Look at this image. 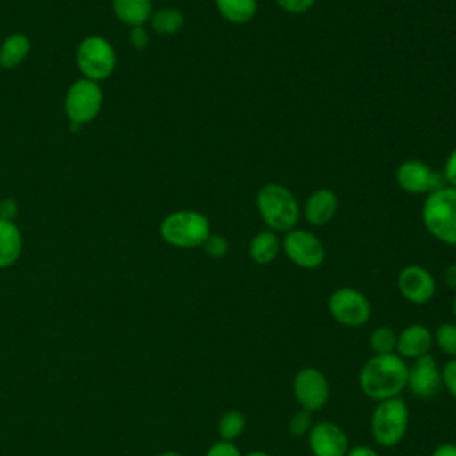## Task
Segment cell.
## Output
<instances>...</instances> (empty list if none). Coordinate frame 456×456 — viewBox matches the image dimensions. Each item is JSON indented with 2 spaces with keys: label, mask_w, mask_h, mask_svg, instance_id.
<instances>
[{
  "label": "cell",
  "mask_w": 456,
  "mask_h": 456,
  "mask_svg": "<svg viewBox=\"0 0 456 456\" xmlns=\"http://www.w3.org/2000/svg\"><path fill=\"white\" fill-rule=\"evenodd\" d=\"M210 235L207 216L198 210H176L160 223V237L175 248H198Z\"/></svg>",
  "instance_id": "cell-5"
},
{
  "label": "cell",
  "mask_w": 456,
  "mask_h": 456,
  "mask_svg": "<svg viewBox=\"0 0 456 456\" xmlns=\"http://www.w3.org/2000/svg\"><path fill=\"white\" fill-rule=\"evenodd\" d=\"M397 183L410 194H429L440 185V176L420 160H406L397 167Z\"/></svg>",
  "instance_id": "cell-14"
},
{
  "label": "cell",
  "mask_w": 456,
  "mask_h": 456,
  "mask_svg": "<svg viewBox=\"0 0 456 456\" xmlns=\"http://www.w3.org/2000/svg\"><path fill=\"white\" fill-rule=\"evenodd\" d=\"M314 426V420H312V413L306 411V410H299L296 411L290 420H289V433L296 438H301V436H306L308 431L312 429Z\"/></svg>",
  "instance_id": "cell-26"
},
{
  "label": "cell",
  "mask_w": 456,
  "mask_h": 456,
  "mask_svg": "<svg viewBox=\"0 0 456 456\" xmlns=\"http://www.w3.org/2000/svg\"><path fill=\"white\" fill-rule=\"evenodd\" d=\"M23 251V237L14 221L0 219V269L14 265Z\"/></svg>",
  "instance_id": "cell-18"
},
{
  "label": "cell",
  "mask_w": 456,
  "mask_h": 456,
  "mask_svg": "<svg viewBox=\"0 0 456 456\" xmlns=\"http://www.w3.org/2000/svg\"><path fill=\"white\" fill-rule=\"evenodd\" d=\"M201 248L212 258H223V256H226L228 249H230L228 240L223 235H219V233H210L205 239V242L201 244Z\"/></svg>",
  "instance_id": "cell-27"
},
{
  "label": "cell",
  "mask_w": 456,
  "mask_h": 456,
  "mask_svg": "<svg viewBox=\"0 0 456 456\" xmlns=\"http://www.w3.org/2000/svg\"><path fill=\"white\" fill-rule=\"evenodd\" d=\"M256 208L271 232H289L299 221V205L294 194L280 183H267L256 194Z\"/></svg>",
  "instance_id": "cell-2"
},
{
  "label": "cell",
  "mask_w": 456,
  "mask_h": 456,
  "mask_svg": "<svg viewBox=\"0 0 456 456\" xmlns=\"http://www.w3.org/2000/svg\"><path fill=\"white\" fill-rule=\"evenodd\" d=\"M452 314H454V319H456V296L452 299Z\"/></svg>",
  "instance_id": "cell-39"
},
{
  "label": "cell",
  "mask_w": 456,
  "mask_h": 456,
  "mask_svg": "<svg viewBox=\"0 0 456 456\" xmlns=\"http://www.w3.org/2000/svg\"><path fill=\"white\" fill-rule=\"evenodd\" d=\"M281 249L287 258L303 269H315L324 262V246L317 235L292 228L285 233Z\"/></svg>",
  "instance_id": "cell-10"
},
{
  "label": "cell",
  "mask_w": 456,
  "mask_h": 456,
  "mask_svg": "<svg viewBox=\"0 0 456 456\" xmlns=\"http://www.w3.org/2000/svg\"><path fill=\"white\" fill-rule=\"evenodd\" d=\"M442 387L456 399V358H449L442 367Z\"/></svg>",
  "instance_id": "cell-28"
},
{
  "label": "cell",
  "mask_w": 456,
  "mask_h": 456,
  "mask_svg": "<svg viewBox=\"0 0 456 456\" xmlns=\"http://www.w3.org/2000/svg\"><path fill=\"white\" fill-rule=\"evenodd\" d=\"M444 281L447 287H451L452 290H456V264H451L445 271H444Z\"/></svg>",
  "instance_id": "cell-36"
},
{
  "label": "cell",
  "mask_w": 456,
  "mask_h": 456,
  "mask_svg": "<svg viewBox=\"0 0 456 456\" xmlns=\"http://www.w3.org/2000/svg\"><path fill=\"white\" fill-rule=\"evenodd\" d=\"M244 456H271V454L265 452V451H251V452H248Z\"/></svg>",
  "instance_id": "cell-38"
},
{
  "label": "cell",
  "mask_w": 456,
  "mask_h": 456,
  "mask_svg": "<svg viewBox=\"0 0 456 456\" xmlns=\"http://www.w3.org/2000/svg\"><path fill=\"white\" fill-rule=\"evenodd\" d=\"M183 14L176 7H162L155 11L150 18L151 30L157 32L159 36H173L182 30L183 27Z\"/></svg>",
  "instance_id": "cell-22"
},
{
  "label": "cell",
  "mask_w": 456,
  "mask_h": 456,
  "mask_svg": "<svg viewBox=\"0 0 456 456\" xmlns=\"http://www.w3.org/2000/svg\"><path fill=\"white\" fill-rule=\"evenodd\" d=\"M337 196L330 189H315L305 203V217L314 226L328 224L337 214Z\"/></svg>",
  "instance_id": "cell-16"
},
{
  "label": "cell",
  "mask_w": 456,
  "mask_h": 456,
  "mask_svg": "<svg viewBox=\"0 0 456 456\" xmlns=\"http://www.w3.org/2000/svg\"><path fill=\"white\" fill-rule=\"evenodd\" d=\"M408 381V363L397 353L374 354L360 369L358 385L363 395L379 403L401 397Z\"/></svg>",
  "instance_id": "cell-1"
},
{
  "label": "cell",
  "mask_w": 456,
  "mask_h": 456,
  "mask_svg": "<svg viewBox=\"0 0 456 456\" xmlns=\"http://www.w3.org/2000/svg\"><path fill=\"white\" fill-rule=\"evenodd\" d=\"M406 388L419 399L429 401L442 388V367L431 356H420L408 365V381Z\"/></svg>",
  "instance_id": "cell-11"
},
{
  "label": "cell",
  "mask_w": 456,
  "mask_h": 456,
  "mask_svg": "<svg viewBox=\"0 0 456 456\" xmlns=\"http://www.w3.org/2000/svg\"><path fill=\"white\" fill-rule=\"evenodd\" d=\"M433 331L426 326V324H410L406 328H403L397 333V346H395V353L403 358V360H417L420 356L429 354L431 347H433Z\"/></svg>",
  "instance_id": "cell-15"
},
{
  "label": "cell",
  "mask_w": 456,
  "mask_h": 456,
  "mask_svg": "<svg viewBox=\"0 0 456 456\" xmlns=\"http://www.w3.org/2000/svg\"><path fill=\"white\" fill-rule=\"evenodd\" d=\"M280 249H281V242H280L278 235L271 230H265V232H258L251 239L248 251L255 264L265 265V264H271L278 256Z\"/></svg>",
  "instance_id": "cell-20"
},
{
  "label": "cell",
  "mask_w": 456,
  "mask_h": 456,
  "mask_svg": "<svg viewBox=\"0 0 456 456\" xmlns=\"http://www.w3.org/2000/svg\"><path fill=\"white\" fill-rule=\"evenodd\" d=\"M216 7L224 20L242 25L253 20L256 12V0H216Z\"/></svg>",
  "instance_id": "cell-21"
},
{
  "label": "cell",
  "mask_w": 456,
  "mask_h": 456,
  "mask_svg": "<svg viewBox=\"0 0 456 456\" xmlns=\"http://www.w3.org/2000/svg\"><path fill=\"white\" fill-rule=\"evenodd\" d=\"M444 178L451 183V187L456 189V148L451 151V155H449L447 160H445Z\"/></svg>",
  "instance_id": "cell-32"
},
{
  "label": "cell",
  "mask_w": 456,
  "mask_h": 456,
  "mask_svg": "<svg viewBox=\"0 0 456 456\" xmlns=\"http://www.w3.org/2000/svg\"><path fill=\"white\" fill-rule=\"evenodd\" d=\"M397 289L401 296L411 305H426L433 299L436 292V283L433 274L417 264L406 265L397 276Z\"/></svg>",
  "instance_id": "cell-13"
},
{
  "label": "cell",
  "mask_w": 456,
  "mask_h": 456,
  "mask_svg": "<svg viewBox=\"0 0 456 456\" xmlns=\"http://www.w3.org/2000/svg\"><path fill=\"white\" fill-rule=\"evenodd\" d=\"M75 61L84 78H89L100 84L114 73L118 57L109 39H105L103 36L93 34L84 37L78 43Z\"/></svg>",
  "instance_id": "cell-6"
},
{
  "label": "cell",
  "mask_w": 456,
  "mask_h": 456,
  "mask_svg": "<svg viewBox=\"0 0 456 456\" xmlns=\"http://www.w3.org/2000/svg\"><path fill=\"white\" fill-rule=\"evenodd\" d=\"M369 346L374 354H390L395 353L397 333L390 326H378L370 331Z\"/></svg>",
  "instance_id": "cell-24"
},
{
  "label": "cell",
  "mask_w": 456,
  "mask_h": 456,
  "mask_svg": "<svg viewBox=\"0 0 456 456\" xmlns=\"http://www.w3.org/2000/svg\"><path fill=\"white\" fill-rule=\"evenodd\" d=\"M103 91L98 82L89 78L75 80L64 94V114L69 125L84 126L91 123L102 110Z\"/></svg>",
  "instance_id": "cell-7"
},
{
  "label": "cell",
  "mask_w": 456,
  "mask_h": 456,
  "mask_svg": "<svg viewBox=\"0 0 456 456\" xmlns=\"http://www.w3.org/2000/svg\"><path fill=\"white\" fill-rule=\"evenodd\" d=\"M431 456H456V444H451V442L438 444L431 451Z\"/></svg>",
  "instance_id": "cell-35"
},
{
  "label": "cell",
  "mask_w": 456,
  "mask_h": 456,
  "mask_svg": "<svg viewBox=\"0 0 456 456\" xmlns=\"http://www.w3.org/2000/svg\"><path fill=\"white\" fill-rule=\"evenodd\" d=\"M433 342L444 354L456 358V322H442L433 333Z\"/></svg>",
  "instance_id": "cell-25"
},
{
  "label": "cell",
  "mask_w": 456,
  "mask_h": 456,
  "mask_svg": "<svg viewBox=\"0 0 456 456\" xmlns=\"http://www.w3.org/2000/svg\"><path fill=\"white\" fill-rule=\"evenodd\" d=\"M278 7L290 14H303L310 11L315 4V0H276Z\"/></svg>",
  "instance_id": "cell-30"
},
{
  "label": "cell",
  "mask_w": 456,
  "mask_h": 456,
  "mask_svg": "<svg viewBox=\"0 0 456 456\" xmlns=\"http://www.w3.org/2000/svg\"><path fill=\"white\" fill-rule=\"evenodd\" d=\"M30 39L23 32L9 34L0 45V68L14 69L18 68L30 53Z\"/></svg>",
  "instance_id": "cell-19"
},
{
  "label": "cell",
  "mask_w": 456,
  "mask_h": 456,
  "mask_svg": "<svg viewBox=\"0 0 456 456\" xmlns=\"http://www.w3.org/2000/svg\"><path fill=\"white\" fill-rule=\"evenodd\" d=\"M410 424V410L404 399L392 397L376 403L370 415L372 440L385 449L395 447L406 436Z\"/></svg>",
  "instance_id": "cell-3"
},
{
  "label": "cell",
  "mask_w": 456,
  "mask_h": 456,
  "mask_svg": "<svg viewBox=\"0 0 456 456\" xmlns=\"http://www.w3.org/2000/svg\"><path fill=\"white\" fill-rule=\"evenodd\" d=\"M128 41L135 50H144L150 43V36H148L144 27H134V28H130Z\"/></svg>",
  "instance_id": "cell-31"
},
{
  "label": "cell",
  "mask_w": 456,
  "mask_h": 456,
  "mask_svg": "<svg viewBox=\"0 0 456 456\" xmlns=\"http://www.w3.org/2000/svg\"><path fill=\"white\" fill-rule=\"evenodd\" d=\"M159 456H185V454H182V452H178V451H164V452H160Z\"/></svg>",
  "instance_id": "cell-37"
},
{
  "label": "cell",
  "mask_w": 456,
  "mask_h": 456,
  "mask_svg": "<svg viewBox=\"0 0 456 456\" xmlns=\"http://www.w3.org/2000/svg\"><path fill=\"white\" fill-rule=\"evenodd\" d=\"M205 456H244L240 452V449L233 444V442H224V440H219L216 444H212Z\"/></svg>",
  "instance_id": "cell-29"
},
{
  "label": "cell",
  "mask_w": 456,
  "mask_h": 456,
  "mask_svg": "<svg viewBox=\"0 0 456 456\" xmlns=\"http://www.w3.org/2000/svg\"><path fill=\"white\" fill-rule=\"evenodd\" d=\"M328 312L338 324L360 328L369 322L372 308L363 292L353 287H340L328 297Z\"/></svg>",
  "instance_id": "cell-8"
},
{
  "label": "cell",
  "mask_w": 456,
  "mask_h": 456,
  "mask_svg": "<svg viewBox=\"0 0 456 456\" xmlns=\"http://www.w3.org/2000/svg\"><path fill=\"white\" fill-rule=\"evenodd\" d=\"M292 392L299 406L306 411H319L330 401V383L317 367H301L292 379Z\"/></svg>",
  "instance_id": "cell-9"
},
{
  "label": "cell",
  "mask_w": 456,
  "mask_h": 456,
  "mask_svg": "<svg viewBox=\"0 0 456 456\" xmlns=\"http://www.w3.org/2000/svg\"><path fill=\"white\" fill-rule=\"evenodd\" d=\"M422 221L435 239L456 246V189L449 185L429 192L422 207Z\"/></svg>",
  "instance_id": "cell-4"
},
{
  "label": "cell",
  "mask_w": 456,
  "mask_h": 456,
  "mask_svg": "<svg viewBox=\"0 0 456 456\" xmlns=\"http://www.w3.org/2000/svg\"><path fill=\"white\" fill-rule=\"evenodd\" d=\"M346 456H379V454L370 445H353L347 449Z\"/></svg>",
  "instance_id": "cell-34"
},
{
  "label": "cell",
  "mask_w": 456,
  "mask_h": 456,
  "mask_svg": "<svg viewBox=\"0 0 456 456\" xmlns=\"http://www.w3.org/2000/svg\"><path fill=\"white\" fill-rule=\"evenodd\" d=\"M18 216V203L11 198L2 200L0 201V219H7V221H14V217Z\"/></svg>",
  "instance_id": "cell-33"
},
{
  "label": "cell",
  "mask_w": 456,
  "mask_h": 456,
  "mask_svg": "<svg viewBox=\"0 0 456 456\" xmlns=\"http://www.w3.org/2000/svg\"><path fill=\"white\" fill-rule=\"evenodd\" d=\"M246 429V417L239 410H228L221 415L217 422V433L219 438L224 442H233L237 440Z\"/></svg>",
  "instance_id": "cell-23"
},
{
  "label": "cell",
  "mask_w": 456,
  "mask_h": 456,
  "mask_svg": "<svg viewBox=\"0 0 456 456\" xmlns=\"http://www.w3.org/2000/svg\"><path fill=\"white\" fill-rule=\"evenodd\" d=\"M114 16L126 27H144L153 14L151 0H112Z\"/></svg>",
  "instance_id": "cell-17"
},
{
  "label": "cell",
  "mask_w": 456,
  "mask_h": 456,
  "mask_svg": "<svg viewBox=\"0 0 456 456\" xmlns=\"http://www.w3.org/2000/svg\"><path fill=\"white\" fill-rule=\"evenodd\" d=\"M306 440L314 456H346L349 449L347 433L331 420L314 422Z\"/></svg>",
  "instance_id": "cell-12"
}]
</instances>
